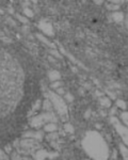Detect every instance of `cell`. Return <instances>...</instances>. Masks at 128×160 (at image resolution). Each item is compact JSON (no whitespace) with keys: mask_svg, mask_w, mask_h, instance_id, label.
I'll list each match as a JSON object with an SVG mask.
<instances>
[{"mask_svg":"<svg viewBox=\"0 0 128 160\" xmlns=\"http://www.w3.org/2000/svg\"><path fill=\"white\" fill-rule=\"evenodd\" d=\"M26 72L15 54L0 45V120L15 111L25 94Z\"/></svg>","mask_w":128,"mask_h":160,"instance_id":"6da1fadb","label":"cell"},{"mask_svg":"<svg viewBox=\"0 0 128 160\" xmlns=\"http://www.w3.org/2000/svg\"><path fill=\"white\" fill-rule=\"evenodd\" d=\"M82 145L90 157L95 160H107L109 150L106 142L98 132L90 131L84 137Z\"/></svg>","mask_w":128,"mask_h":160,"instance_id":"7a4b0ae2","label":"cell"},{"mask_svg":"<svg viewBox=\"0 0 128 160\" xmlns=\"http://www.w3.org/2000/svg\"><path fill=\"white\" fill-rule=\"evenodd\" d=\"M49 96H50V99H51L52 103H53L54 107H56V109L58 110V111H59L61 114L66 113V106H65V104H64V101L61 99L59 96L53 94V93H50Z\"/></svg>","mask_w":128,"mask_h":160,"instance_id":"3957f363","label":"cell"},{"mask_svg":"<svg viewBox=\"0 0 128 160\" xmlns=\"http://www.w3.org/2000/svg\"><path fill=\"white\" fill-rule=\"evenodd\" d=\"M112 122H113V124H114L116 130L118 131L120 136L122 137V139H123L124 143L128 146V127H125L122 124H120L116 118H112Z\"/></svg>","mask_w":128,"mask_h":160,"instance_id":"277c9868","label":"cell"},{"mask_svg":"<svg viewBox=\"0 0 128 160\" xmlns=\"http://www.w3.org/2000/svg\"><path fill=\"white\" fill-rule=\"evenodd\" d=\"M120 149H121V153H122V155H123L124 159H125V160H128V148L125 147V146H123V145H121V146H120Z\"/></svg>","mask_w":128,"mask_h":160,"instance_id":"5b68a950","label":"cell"},{"mask_svg":"<svg viewBox=\"0 0 128 160\" xmlns=\"http://www.w3.org/2000/svg\"><path fill=\"white\" fill-rule=\"evenodd\" d=\"M116 105H117V107H120V108L123 109V110H125V109L127 108L126 103H125L124 100H122V99H118L117 101H116Z\"/></svg>","mask_w":128,"mask_h":160,"instance_id":"8992f818","label":"cell"},{"mask_svg":"<svg viewBox=\"0 0 128 160\" xmlns=\"http://www.w3.org/2000/svg\"><path fill=\"white\" fill-rule=\"evenodd\" d=\"M121 117H122V120L124 121V123L128 126V112H123L121 114Z\"/></svg>","mask_w":128,"mask_h":160,"instance_id":"52a82bcc","label":"cell"},{"mask_svg":"<svg viewBox=\"0 0 128 160\" xmlns=\"http://www.w3.org/2000/svg\"><path fill=\"white\" fill-rule=\"evenodd\" d=\"M58 78H60V75L58 74L57 72H51V73H50V79H51V80L58 79Z\"/></svg>","mask_w":128,"mask_h":160,"instance_id":"ba28073f","label":"cell"},{"mask_svg":"<svg viewBox=\"0 0 128 160\" xmlns=\"http://www.w3.org/2000/svg\"><path fill=\"white\" fill-rule=\"evenodd\" d=\"M45 129L47 130V131H50V130H54V129H56V125H54V124H48L47 126L45 127Z\"/></svg>","mask_w":128,"mask_h":160,"instance_id":"9c48e42d","label":"cell"},{"mask_svg":"<svg viewBox=\"0 0 128 160\" xmlns=\"http://www.w3.org/2000/svg\"><path fill=\"white\" fill-rule=\"evenodd\" d=\"M101 104H103L104 106H106V107H109L110 105H111V103H110V100H109V99H107V98H105V99L101 100Z\"/></svg>","mask_w":128,"mask_h":160,"instance_id":"30bf717a","label":"cell"}]
</instances>
